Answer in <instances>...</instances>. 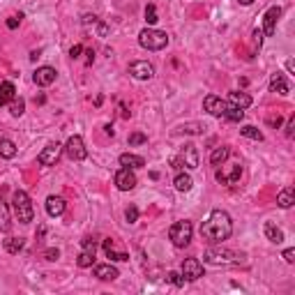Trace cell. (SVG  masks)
<instances>
[{"label": "cell", "instance_id": "cell-17", "mask_svg": "<svg viewBox=\"0 0 295 295\" xmlns=\"http://www.w3.org/2000/svg\"><path fill=\"white\" fill-rule=\"evenodd\" d=\"M270 90L272 92H279V95H288L291 92V85H288V81H286V76L284 74H272V79H270Z\"/></svg>", "mask_w": 295, "mask_h": 295}, {"label": "cell", "instance_id": "cell-34", "mask_svg": "<svg viewBox=\"0 0 295 295\" xmlns=\"http://www.w3.org/2000/svg\"><path fill=\"white\" fill-rule=\"evenodd\" d=\"M145 21L150 23V26H155V23L159 21L157 19V7H155V5H148V7H145Z\"/></svg>", "mask_w": 295, "mask_h": 295}, {"label": "cell", "instance_id": "cell-15", "mask_svg": "<svg viewBox=\"0 0 295 295\" xmlns=\"http://www.w3.org/2000/svg\"><path fill=\"white\" fill-rule=\"evenodd\" d=\"M55 69L53 67H37V72H35V76H32V81L37 85H42V88H46V85H51L53 81H55Z\"/></svg>", "mask_w": 295, "mask_h": 295}, {"label": "cell", "instance_id": "cell-31", "mask_svg": "<svg viewBox=\"0 0 295 295\" xmlns=\"http://www.w3.org/2000/svg\"><path fill=\"white\" fill-rule=\"evenodd\" d=\"M5 249H7L9 254H19V251L23 249V238H7V240H5Z\"/></svg>", "mask_w": 295, "mask_h": 295}, {"label": "cell", "instance_id": "cell-3", "mask_svg": "<svg viewBox=\"0 0 295 295\" xmlns=\"http://www.w3.org/2000/svg\"><path fill=\"white\" fill-rule=\"evenodd\" d=\"M138 44L143 49H148V51H161L168 44V35L161 30H155V28H145L138 35Z\"/></svg>", "mask_w": 295, "mask_h": 295}, {"label": "cell", "instance_id": "cell-18", "mask_svg": "<svg viewBox=\"0 0 295 295\" xmlns=\"http://www.w3.org/2000/svg\"><path fill=\"white\" fill-rule=\"evenodd\" d=\"M120 166L122 168H141V166H145V159L143 157H138V155H132V152H125V155H120Z\"/></svg>", "mask_w": 295, "mask_h": 295}, {"label": "cell", "instance_id": "cell-45", "mask_svg": "<svg viewBox=\"0 0 295 295\" xmlns=\"http://www.w3.org/2000/svg\"><path fill=\"white\" fill-rule=\"evenodd\" d=\"M293 129H295V118H291V122H288V127H286L288 136H293Z\"/></svg>", "mask_w": 295, "mask_h": 295}, {"label": "cell", "instance_id": "cell-19", "mask_svg": "<svg viewBox=\"0 0 295 295\" xmlns=\"http://www.w3.org/2000/svg\"><path fill=\"white\" fill-rule=\"evenodd\" d=\"M46 212H49L51 217H60L62 212H65V198L49 196V198H46Z\"/></svg>", "mask_w": 295, "mask_h": 295}, {"label": "cell", "instance_id": "cell-28", "mask_svg": "<svg viewBox=\"0 0 295 295\" xmlns=\"http://www.w3.org/2000/svg\"><path fill=\"white\" fill-rule=\"evenodd\" d=\"M9 228H12V219H9V208H7V203H2V201H0V231H5V233H7Z\"/></svg>", "mask_w": 295, "mask_h": 295}, {"label": "cell", "instance_id": "cell-41", "mask_svg": "<svg viewBox=\"0 0 295 295\" xmlns=\"http://www.w3.org/2000/svg\"><path fill=\"white\" fill-rule=\"evenodd\" d=\"M58 256H60V251H58V249H46V251H44V258H46V261H58Z\"/></svg>", "mask_w": 295, "mask_h": 295}, {"label": "cell", "instance_id": "cell-20", "mask_svg": "<svg viewBox=\"0 0 295 295\" xmlns=\"http://www.w3.org/2000/svg\"><path fill=\"white\" fill-rule=\"evenodd\" d=\"M16 97V88L12 81H2L0 83V106H7Z\"/></svg>", "mask_w": 295, "mask_h": 295}, {"label": "cell", "instance_id": "cell-9", "mask_svg": "<svg viewBox=\"0 0 295 295\" xmlns=\"http://www.w3.org/2000/svg\"><path fill=\"white\" fill-rule=\"evenodd\" d=\"M60 155H62V145L60 143H49L44 150L39 152L37 161L42 164V166H55V161L60 159Z\"/></svg>", "mask_w": 295, "mask_h": 295}, {"label": "cell", "instance_id": "cell-16", "mask_svg": "<svg viewBox=\"0 0 295 295\" xmlns=\"http://www.w3.org/2000/svg\"><path fill=\"white\" fill-rule=\"evenodd\" d=\"M95 277L102 281H113L120 277V272H118L111 263H106V265H97V268H95Z\"/></svg>", "mask_w": 295, "mask_h": 295}, {"label": "cell", "instance_id": "cell-44", "mask_svg": "<svg viewBox=\"0 0 295 295\" xmlns=\"http://www.w3.org/2000/svg\"><path fill=\"white\" fill-rule=\"evenodd\" d=\"M83 23H85V26H90V23H97V16H95V14H85V16H83Z\"/></svg>", "mask_w": 295, "mask_h": 295}, {"label": "cell", "instance_id": "cell-33", "mask_svg": "<svg viewBox=\"0 0 295 295\" xmlns=\"http://www.w3.org/2000/svg\"><path fill=\"white\" fill-rule=\"evenodd\" d=\"M23 111H26V102H23L21 97H14L12 102H9V113L12 115L19 118V115H23Z\"/></svg>", "mask_w": 295, "mask_h": 295}, {"label": "cell", "instance_id": "cell-29", "mask_svg": "<svg viewBox=\"0 0 295 295\" xmlns=\"http://www.w3.org/2000/svg\"><path fill=\"white\" fill-rule=\"evenodd\" d=\"M240 134L247 136V138H251V141H263V132L256 129L254 125H244V127H240Z\"/></svg>", "mask_w": 295, "mask_h": 295}, {"label": "cell", "instance_id": "cell-50", "mask_svg": "<svg viewBox=\"0 0 295 295\" xmlns=\"http://www.w3.org/2000/svg\"><path fill=\"white\" fill-rule=\"evenodd\" d=\"M238 2H240V5H251L254 0H238Z\"/></svg>", "mask_w": 295, "mask_h": 295}, {"label": "cell", "instance_id": "cell-49", "mask_svg": "<svg viewBox=\"0 0 295 295\" xmlns=\"http://www.w3.org/2000/svg\"><path fill=\"white\" fill-rule=\"evenodd\" d=\"M104 132H106V134H108V136H113V127H111V125H106V127H104Z\"/></svg>", "mask_w": 295, "mask_h": 295}, {"label": "cell", "instance_id": "cell-32", "mask_svg": "<svg viewBox=\"0 0 295 295\" xmlns=\"http://www.w3.org/2000/svg\"><path fill=\"white\" fill-rule=\"evenodd\" d=\"M226 120H231V122H240L244 118V108H238V106H228V111H226V115H224Z\"/></svg>", "mask_w": 295, "mask_h": 295}, {"label": "cell", "instance_id": "cell-1", "mask_svg": "<svg viewBox=\"0 0 295 295\" xmlns=\"http://www.w3.org/2000/svg\"><path fill=\"white\" fill-rule=\"evenodd\" d=\"M231 233H233V221H231V215L224 210H212L210 217L201 224V235L208 242L219 244L228 240Z\"/></svg>", "mask_w": 295, "mask_h": 295}, {"label": "cell", "instance_id": "cell-11", "mask_svg": "<svg viewBox=\"0 0 295 295\" xmlns=\"http://www.w3.org/2000/svg\"><path fill=\"white\" fill-rule=\"evenodd\" d=\"M182 277L189 281H196L198 277H203V265H201V261L198 258H185L182 261Z\"/></svg>", "mask_w": 295, "mask_h": 295}, {"label": "cell", "instance_id": "cell-12", "mask_svg": "<svg viewBox=\"0 0 295 295\" xmlns=\"http://www.w3.org/2000/svg\"><path fill=\"white\" fill-rule=\"evenodd\" d=\"M115 187L120 191H129L136 187V175L132 168H120L118 173H115Z\"/></svg>", "mask_w": 295, "mask_h": 295}, {"label": "cell", "instance_id": "cell-39", "mask_svg": "<svg viewBox=\"0 0 295 295\" xmlns=\"http://www.w3.org/2000/svg\"><path fill=\"white\" fill-rule=\"evenodd\" d=\"M19 23H21V16H9V19H7V28H9V30H16V28H19Z\"/></svg>", "mask_w": 295, "mask_h": 295}, {"label": "cell", "instance_id": "cell-38", "mask_svg": "<svg viewBox=\"0 0 295 295\" xmlns=\"http://www.w3.org/2000/svg\"><path fill=\"white\" fill-rule=\"evenodd\" d=\"M81 247H83L85 251H95L97 249V242H95L92 238H83V240H81Z\"/></svg>", "mask_w": 295, "mask_h": 295}, {"label": "cell", "instance_id": "cell-46", "mask_svg": "<svg viewBox=\"0 0 295 295\" xmlns=\"http://www.w3.org/2000/svg\"><path fill=\"white\" fill-rule=\"evenodd\" d=\"M268 122H270V125H274V127H279V125H281V118H279V115H277V118H270V120H268Z\"/></svg>", "mask_w": 295, "mask_h": 295}, {"label": "cell", "instance_id": "cell-37", "mask_svg": "<svg viewBox=\"0 0 295 295\" xmlns=\"http://www.w3.org/2000/svg\"><path fill=\"white\" fill-rule=\"evenodd\" d=\"M166 281H168V284H173V286H182V284H185V277H182L180 272H168Z\"/></svg>", "mask_w": 295, "mask_h": 295}, {"label": "cell", "instance_id": "cell-2", "mask_svg": "<svg viewBox=\"0 0 295 295\" xmlns=\"http://www.w3.org/2000/svg\"><path fill=\"white\" fill-rule=\"evenodd\" d=\"M12 205H14V215L19 217V221H21V224H30L32 217H35L30 196H28L23 189H16L14 196H12Z\"/></svg>", "mask_w": 295, "mask_h": 295}, {"label": "cell", "instance_id": "cell-42", "mask_svg": "<svg viewBox=\"0 0 295 295\" xmlns=\"http://www.w3.org/2000/svg\"><path fill=\"white\" fill-rule=\"evenodd\" d=\"M81 53H83V46L81 44H76V46H72V51H69V55H72V58H79V55H81Z\"/></svg>", "mask_w": 295, "mask_h": 295}, {"label": "cell", "instance_id": "cell-25", "mask_svg": "<svg viewBox=\"0 0 295 295\" xmlns=\"http://www.w3.org/2000/svg\"><path fill=\"white\" fill-rule=\"evenodd\" d=\"M231 104L238 106V108H247V106H251V97L247 95V92H231Z\"/></svg>", "mask_w": 295, "mask_h": 295}, {"label": "cell", "instance_id": "cell-30", "mask_svg": "<svg viewBox=\"0 0 295 295\" xmlns=\"http://www.w3.org/2000/svg\"><path fill=\"white\" fill-rule=\"evenodd\" d=\"M76 263H79V268H92V263H95V251H81L79 254V258H76Z\"/></svg>", "mask_w": 295, "mask_h": 295}, {"label": "cell", "instance_id": "cell-26", "mask_svg": "<svg viewBox=\"0 0 295 295\" xmlns=\"http://www.w3.org/2000/svg\"><path fill=\"white\" fill-rule=\"evenodd\" d=\"M14 155H16L14 141H9V138H0V157H2V159H12Z\"/></svg>", "mask_w": 295, "mask_h": 295}, {"label": "cell", "instance_id": "cell-8", "mask_svg": "<svg viewBox=\"0 0 295 295\" xmlns=\"http://www.w3.org/2000/svg\"><path fill=\"white\" fill-rule=\"evenodd\" d=\"M173 166L175 168H180V166H187V168H196L198 166V152L194 145H185L180 152V157L173 159Z\"/></svg>", "mask_w": 295, "mask_h": 295}, {"label": "cell", "instance_id": "cell-21", "mask_svg": "<svg viewBox=\"0 0 295 295\" xmlns=\"http://www.w3.org/2000/svg\"><path fill=\"white\" fill-rule=\"evenodd\" d=\"M104 254H106V258H111V261H129L127 251H118V249H115L111 238H108V240H104Z\"/></svg>", "mask_w": 295, "mask_h": 295}, {"label": "cell", "instance_id": "cell-40", "mask_svg": "<svg viewBox=\"0 0 295 295\" xmlns=\"http://www.w3.org/2000/svg\"><path fill=\"white\" fill-rule=\"evenodd\" d=\"M251 37H254V44L261 49V44H263V30H258V28H256V30L251 32Z\"/></svg>", "mask_w": 295, "mask_h": 295}, {"label": "cell", "instance_id": "cell-36", "mask_svg": "<svg viewBox=\"0 0 295 295\" xmlns=\"http://www.w3.org/2000/svg\"><path fill=\"white\" fill-rule=\"evenodd\" d=\"M125 219H127L129 224H134V221L138 219V208L136 205H129L127 210H125Z\"/></svg>", "mask_w": 295, "mask_h": 295}, {"label": "cell", "instance_id": "cell-6", "mask_svg": "<svg viewBox=\"0 0 295 295\" xmlns=\"http://www.w3.org/2000/svg\"><path fill=\"white\" fill-rule=\"evenodd\" d=\"M65 152L72 161H83L88 157V150H85V143L81 136H69V141L65 143Z\"/></svg>", "mask_w": 295, "mask_h": 295}, {"label": "cell", "instance_id": "cell-23", "mask_svg": "<svg viewBox=\"0 0 295 295\" xmlns=\"http://www.w3.org/2000/svg\"><path fill=\"white\" fill-rule=\"evenodd\" d=\"M265 238H268L270 242H274V244L284 242V233H281V228H277L272 221H268V224H265Z\"/></svg>", "mask_w": 295, "mask_h": 295}, {"label": "cell", "instance_id": "cell-14", "mask_svg": "<svg viewBox=\"0 0 295 295\" xmlns=\"http://www.w3.org/2000/svg\"><path fill=\"white\" fill-rule=\"evenodd\" d=\"M279 16H281L279 7H270L265 12V16H263V32L265 35H274V32H277V21H279Z\"/></svg>", "mask_w": 295, "mask_h": 295}, {"label": "cell", "instance_id": "cell-48", "mask_svg": "<svg viewBox=\"0 0 295 295\" xmlns=\"http://www.w3.org/2000/svg\"><path fill=\"white\" fill-rule=\"evenodd\" d=\"M85 55H88V65H92V58H95V53H92V51H85Z\"/></svg>", "mask_w": 295, "mask_h": 295}, {"label": "cell", "instance_id": "cell-24", "mask_svg": "<svg viewBox=\"0 0 295 295\" xmlns=\"http://www.w3.org/2000/svg\"><path fill=\"white\" fill-rule=\"evenodd\" d=\"M173 185H175V189H178V191H189L191 185H194V180H191L189 173H178V175H175Z\"/></svg>", "mask_w": 295, "mask_h": 295}, {"label": "cell", "instance_id": "cell-4", "mask_svg": "<svg viewBox=\"0 0 295 295\" xmlns=\"http://www.w3.org/2000/svg\"><path fill=\"white\" fill-rule=\"evenodd\" d=\"M191 233H194L191 221H175L171 226V231H168V238H171V242L175 247H187L191 240Z\"/></svg>", "mask_w": 295, "mask_h": 295}, {"label": "cell", "instance_id": "cell-13", "mask_svg": "<svg viewBox=\"0 0 295 295\" xmlns=\"http://www.w3.org/2000/svg\"><path fill=\"white\" fill-rule=\"evenodd\" d=\"M129 74L134 79H138V81H148V79H152L155 69H152V65L148 60H136L129 65Z\"/></svg>", "mask_w": 295, "mask_h": 295}, {"label": "cell", "instance_id": "cell-10", "mask_svg": "<svg viewBox=\"0 0 295 295\" xmlns=\"http://www.w3.org/2000/svg\"><path fill=\"white\" fill-rule=\"evenodd\" d=\"M240 175H242V166H240V164H231V166H226V168H219V171L215 173V178H217V182H221V185H235V182L240 180Z\"/></svg>", "mask_w": 295, "mask_h": 295}, {"label": "cell", "instance_id": "cell-7", "mask_svg": "<svg viewBox=\"0 0 295 295\" xmlns=\"http://www.w3.org/2000/svg\"><path fill=\"white\" fill-rule=\"evenodd\" d=\"M203 106L205 111L210 115H215V118H224L228 111V106H231V102H224L221 97H215V95H208V97L203 99Z\"/></svg>", "mask_w": 295, "mask_h": 295}, {"label": "cell", "instance_id": "cell-35", "mask_svg": "<svg viewBox=\"0 0 295 295\" xmlns=\"http://www.w3.org/2000/svg\"><path fill=\"white\" fill-rule=\"evenodd\" d=\"M143 143H148V136L141 134V132H134V134L129 136V145H143Z\"/></svg>", "mask_w": 295, "mask_h": 295}, {"label": "cell", "instance_id": "cell-22", "mask_svg": "<svg viewBox=\"0 0 295 295\" xmlns=\"http://www.w3.org/2000/svg\"><path fill=\"white\" fill-rule=\"evenodd\" d=\"M277 203H279V208L288 210V208L295 203V189H293V187H286V189H281L279 196H277Z\"/></svg>", "mask_w": 295, "mask_h": 295}, {"label": "cell", "instance_id": "cell-47", "mask_svg": "<svg viewBox=\"0 0 295 295\" xmlns=\"http://www.w3.org/2000/svg\"><path fill=\"white\" fill-rule=\"evenodd\" d=\"M286 67H288V72L293 74V72H295V62H293V60H288V62H286Z\"/></svg>", "mask_w": 295, "mask_h": 295}, {"label": "cell", "instance_id": "cell-27", "mask_svg": "<svg viewBox=\"0 0 295 295\" xmlns=\"http://www.w3.org/2000/svg\"><path fill=\"white\" fill-rule=\"evenodd\" d=\"M228 155H231V150H228V148H217V150H212L210 164H212V166H219V164H224V161L228 159Z\"/></svg>", "mask_w": 295, "mask_h": 295}, {"label": "cell", "instance_id": "cell-5", "mask_svg": "<svg viewBox=\"0 0 295 295\" xmlns=\"http://www.w3.org/2000/svg\"><path fill=\"white\" fill-rule=\"evenodd\" d=\"M203 258L208 261V263H215V265L238 263V261H240V254H235V251H231V249H208L203 254Z\"/></svg>", "mask_w": 295, "mask_h": 295}, {"label": "cell", "instance_id": "cell-43", "mask_svg": "<svg viewBox=\"0 0 295 295\" xmlns=\"http://www.w3.org/2000/svg\"><path fill=\"white\" fill-rule=\"evenodd\" d=\"M284 261H286V263H295V249L284 251Z\"/></svg>", "mask_w": 295, "mask_h": 295}]
</instances>
